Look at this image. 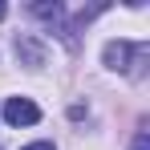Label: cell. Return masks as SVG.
Returning a JSON list of instances; mask_svg holds the SVG:
<instances>
[{
  "label": "cell",
  "instance_id": "1",
  "mask_svg": "<svg viewBox=\"0 0 150 150\" xmlns=\"http://www.w3.org/2000/svg\"><path fill=\"white\" fill-rule=\"evenodd\" d=\"M101 61L114 69V73H134V65L146 61V45L142 41H110L101 49Z\"/></svg>",
  "mask_w": 150,
  "mask_h": 150
},
{
  "label": "cell",
  "instance_id": "2",
  "mask_svg": "<svg viewBox=\"0 0 150 150\" xmlns=\"http://www.w3.org/2000/svg\"><path fill=\"white\" fill-rule=\"evenodd\" d=\"M4 122L8 126H37L41 122V110H37V101H28V98H8L4 101Z\"/></svg>",
  "mask_w": 150,
  "mask_h": 150
},
{
  "label": "cell",
  "instance_id": "3",
  "mask_svg": "<svg viewBox=\"0 0 150 150\" xmlns=\"http://www.w3.org/2000/svg\"><path fill=\"white\" fill-rule=\"evenodd\" d=\"M16 57H21V65H28V69H41L45 65V45L33 33H16Z\"/></svg>",
  "mask_w": 150,
  "mask_h": 150
},
{
  "label": "cell",
  "instance_id": "4",
  "mask_svg": "<svg viewBox=\"0 0 150 150\" xmlns=\"http://www.w3.org/2000/svg\"><path fill=\"white\" fill-rule=\"evenodd\" d=\"M130 150H150V134H146V130L134 134V146H130Z\"/></svg>",
  "mask_w": 150,
  "mask_h": 150
},
{
  "label": "cell",
  "instance_id": "5",
  "mask_svg": "<svg viewBox=\"0 0 150 150\" xmlns=\"http://www.w3.org/2000/svg\"><path fill=\"white\" fill-rule=\"evenodd\" d=\"M21 150H53V142H28V146H21Z\"/></svg>",
  "mask_w": 150,
  "mask_h": 150
},
{
  "label": "cell",
  "instance_id": "6",
  "mask_svg": "<svg viewBox=\"0 0 150 150\" xmlns=\"http://www.w3.org/2000/svg\"><path fill=\"white\" fill-rule=\"evenodd\" d=\"M4 16H8V8H4V4H0V21H4Z\"/></svg>",
  "mask_w": 150,
  "mask_h": 150
}]
</instances>
